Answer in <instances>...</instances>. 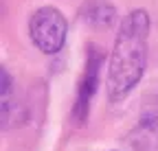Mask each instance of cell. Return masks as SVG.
I'll list each match as a JSON object with an SVG mask.
<instances>
[{
	"mask_svg": "<svg viewBox=\"0 0 158 151\" xmlns=\"http://www.w3.org/2000/svg\"><path fill=\"white\" fill-rule=\"evenodd\" d=\"M147 37L149 15L143 9L127 13L116 33L108 64V97L112 103L123 101L141 81L147 64Z\"/></svg>",
	"mask_w": 158,
	"mask_h": 151,
	"instance_id": "cell-1",
	"label": "cell"
},
{
	"mask_svg": "<svg viewBox=\"0 0 158 151\" xmlns=\"http://www.w3.org/2000/svg\"><path fill=\"white\" fill-rule=\"evenodd\" d=\"M29 33L33 44L42 50L44 55H55L64 48L68 22L62 15V11L55 7H42L31 15Z\"/></svg>",
	"mask_w": 158,
	"mask_h": 151,
	"instance_id": "cell-2",
	"label": "cell"
},
{
	"mask_svg": "<svg viewBox=\"0 0 158 151\" xmlns=\"http://www.w3.org/2000/svg\"><path fill=\"white\" fill-rule=\"evenodd\" d=\"M101 59H103L101 50H97L94 46H88L86 70H84L81 81H79V92H77V101H75V109H73V118L77 123H86L90 101H92L94 92H97V85H99V68H101Z\"/></svg>",
	"mask_w": 158,
	"mask_h": 151,
	"instance_id": "cell-3",
	"label": "cell"
},
{
	"mask_svg": "<svg viewBox=\"0 0 158 151\" xmlns=\"http://www.w3.org/2000/svg\"><path fill=\"white\" fill-rule=\"evenodd\" d=\"M81 15L92 26H108V24H112L116 11L108 0H88L81 9Z\"/></svg>",
	"mask_w": 158,
	"mask_h": 151,
	"instance_id": "cell-4",
	"label": "cell"
}]
</instances>
